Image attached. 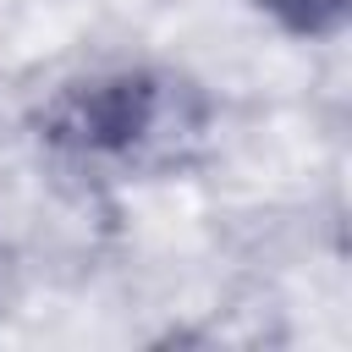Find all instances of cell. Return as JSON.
Returning a JSON list of instances; mask_svg holds the SVG:
<instances>
[{
    "instance_id": "1",
    "label": "cell",
    "mask_w": 352,
    "mask_h": 352,
    "mask_svg": "<svg viewBox=\"0 0 352 352\" xmlns=\"http://www.w3.org/2000/svg\"><path fill=\"white\" fill-rule=\"evenodd\" d=\"M38 126L72 160L143 165L154 154H170L182 138L204 126V99L165 72L121 66V72H99L60 88L44 104Z\"/></svg>"
},
{
    "instance_id": "2",
    "label": "cell",
    "mask_w": 352,
    "mask_h": 352,
    "mask_svg": "<svg viewBox=\"0 0 352 352\" xmlns=\"http://www.w3.org/2000/svg\"><path fill=\"white\" fill-rule=\"evenodd\" d=\"M253 6L297 38H336L346 28V0H253Z\"/></svg>"
}]
</instances>
